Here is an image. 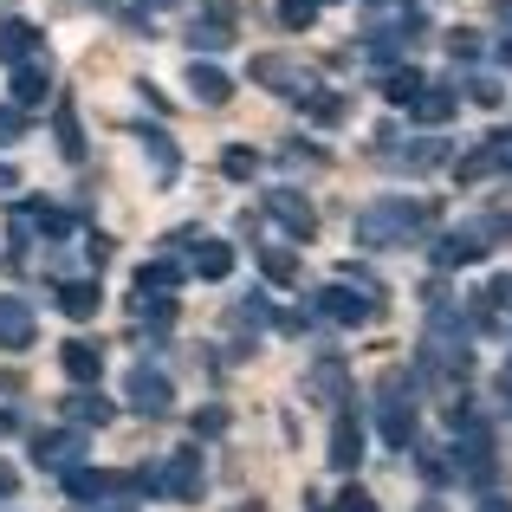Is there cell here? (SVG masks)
Masks as SVG:
<instances>
[{
	"instance_id": "6da1fadb",
	"label": "cell",
	"mask_w": 512,
	"mask_h": 512,
	"mask_svg": "<svg viewBox=\"0 0 512 512\" xmlns=\"http://www.w3.org/2000/svg\"><path fill=\"white\" fill-rule=\"evenodd\" d=\"M143 487H169L175 500H195L201 493V454H175L163 474H143Z\"/></svg>"
},
{
	"instance_id": "4fadbf2b",
	"label": "cell",
	"mask_w": 512,
	"mask_h": 512,
	"mask_svg": "<svg viewBox=\"0 0 512 512\" xmlns=\"http://www.w3.org/2000/svg\"><path fill=\"white\" fill-rule=\"evenodd\" d=\"M273 214L292 227V234H312V208H305L299 195H273Z\"/></svg>"
},
{
	"instance_id": "277c9868",
	"label": "cell",
	"mask_w": 512,
	"mask_h": 512,
	"mask_svg": "<svg viewBox=\"0 0 512 512\" xmlns=\"http://www.w3.org/2000/svg\"><path fill=\"white\" fill-rule=\"evenodd\" d=\"M409 221H415L409 208H376V214H363V221H357V234L363 240H389V234H402Z\"/></svg>"
},
{
	"instance_id": "7402d4cb",
	"label": "cell",
	"mask_w": 512,
	"mask_h": 512,
	"mask_svg": "<svg viewBox=\"0 0 512 512\" xmlns=\"http://www.w3.org/2000/svg\"><path fill=\"white\" fill-rule=\"evenodd\" d=\"M7 493H13V467H0V500H7Z\"/></svg>"
},
{
	"instance_id": "ac0fdd59",
	"label": "cell",
	"mask_w": 512,
	"mask_h": 512,
	"mask_svg": "<svg viewBox=\"0 0 512 512\" xmlns=\"http://www.w3.org/2000/svg\"><path fill=\"white\" fill-rule=\"evenodd\" d=\"M415 111H422V117H448L454 98H415Z\"/></svg>"
},
{
	"instance_id": "44dd1931",
	"label": "cell",
	"mask_w": 512,
	"mask_h": 512,
	"mask_svg": "<svg viewBox=\"0 0 512 512\" xmlns=\"http://www.w3.org/2000/svg\"><path fill=\"white\" fill-rule=\"evenodd\" d=\"M0 137H20V111H0Z\"/></svg>"
},
{
	"instance_id": "5b68a950",
	"label": "cell",
	"mask_w": 512,
	"mask_h": 512,
	"mask_svg": "<svg viewBox=\"0 0 512 512\" xmlns=\"http://www.w3.org/2000/svg\"><path fill=\"white\" fill-rule=\"evenodd\" d=\"M325 312L338 318V325H357V318H370L376 305H370V299H357L350 286H331V292H325Z\"/></svg>"
},
{
	"instance_id": "52a82bcc",
	"label": "cell",
	"mask_w": 512,
	"mask_h": 512,
	"mask_svg": "<svg viewBox=\"0 0 512 512\" xmlns=\"http://www.w3.org/2000/svg\"><path fill=\"white\" fill-rule=\"evenodd\" d=\"M46 91H52V72H46V65H20V72H13V98H20V104H39Z\"/></svg>"
},
{
	"instance_id": "5bb4252c",
	"label": "cell",
	"mask_w": 512,
	"mask_h": 512,
	"mask_svg": "<svg viewBox=\"0 0 512 512\" xmlns=\"http://www.w3.org/2000/svg\"><path fill=\"white\" fill-rule=\"evenodd\" d=\"M188 85H195L201 104H227V78L214 72V65H195V78H188Z\"/></svg>"
},
{
	"instance_id": "3957f363",
	"label": "cell",
	"mask_w": 512,
	"mask_h": 512,
	"mask_svg": "<svg viewBox=\"0 0 512 512\" xmlns=\"http://www.w3.org/2000/svg\"><path fill=\"white\" fill-rule=\"evenodd\" d=\"M130 402H137L143 415H163V409H169V376L137 370V376H130Z\"/></svg>"
},
{
	"instance_id": "603a6c76",
	"label": "cell",
	"mask_w": 512,
	"mask_h": 512,
	"mask_svg": "<svg viewBox=\"0 0 512 512\" xmlns=\"http://www.w3.org/2000/svg\"><path fill=\"white\" fill-rule=\"evenodd\" d=\"M13 182H20V175H13V169H7V163H0V188H13Z\"/></svg>"
},
{
	"instance_id": "30bf717a",
	"label": "cell",
	"mask_w": 512,
	"mask_h": 512,
	"mask_svg": "<svg viewBox=\"0 0 512 512\" xmlns=\"http://www.w3.org/2000/svg\"><path fill=\"white\" fill-rule=\"evenodd\" d=\"M78 461V435H39V467H72Z\"/></svg>"
},
{
	"instance_id": "2e32d148",
	"label": "cell",
	"mask_w": 512,
	"mask_h": 512,
	"mask_svg": "<svg viewBox=\"0 0 512 512\" xmlns=\"http://www.w3.org/2000/svg\"><path fill=\"white\" fill-rule=\"evenodd\" d=\"M331 512H370V493L350 487V493H338V506H331Z\"/></svg>"
},
{
	"instance_id": "7a4b0ae2",
	"label": "cell",
	"mask_w": 512,
	"mask_h": 512,
	"mask_svg": "<svg viewBox=\"0 0 512 512\" xmlns=\"http://www.w3.org/2000/svg\"><path fill=\"white\" fill-rule=\"evenodd\" d=\"M33 344V312L20 299H0V350H26Z\"/></svg>"
},
{
	"instance_id": "9a60e30c",
	"label": "cell",
	"mask_w": 512,
	"mask_h": 512,
	"mask_svg": "<svg viewBox=\"0 0 512 512\" xmlns=\"http://www.w3.org/2000/svg\"><path fill=\"white\" fill-rule=\"evenodd\" d=\"M72 415H78V422H104L111 402H104V396H72Z\"/></svg>"
},
{
	"instance_id": "ba28073f",
	"label": "cell",
	"mask_w": 512,
	"mask_h": 512,
	"mask_svg": "<svg viewBox=\"0 0 512 512\" xmlns=\"http://www.w3.org/2000/svg\"><path fill=\"white\" fill-rule=\"evenodd\" d=\"M59 312H65V318H91V312H98V286H85V279H72V286L59 292Z\"/></svg>"
},
{
	"instance_id": "7c38bea8",
	"label": "cell",
	"mask_w": 512,
	"mask_h": 512,
	"mask_svg": "<svg viewBox=\"0 0 512 512\" xmlns=\"http://www.w3.org/2000/svg\"><path fill=\"white\" fill-rule=\"evenodd\" d=\"M227 266H234V253H227L221 240H201V253H195V273H201V279H221Z\"/></svg>"
},
{
	"instance_id": "9c48e42d",
	"label": "cell",
	"mask_w": 512,
	"mask_h": 512,
	"mask_svg": "<svg viewBox=\"0 0 512 512\" xmlns=\"http://www.w3.org/2000/svg\"><path fill=\"white\" fill-rule=\"evenodd\" d=\"M65 370H72L78 383H91V376L104 370V350L98 344H65Z\"/></svg>"
},
{
	"instance_id": "8992f818",
	"label": "cell",
	"mask_w": 512,
	"mask_h": 512,
	"mask_svg": "<svg viewBox=\"0 0 512 512\" xmlns=\"http://www.w3.org/2000/svg\"><path fill=\"white\" fill-rule=\"evenodd\" d=\"M357 454H363V428L344 415V422L331 428V461H338V467H357Z\"/></svg>"
},
{
	"instance_id": "8fae6325",
	"label": "cell",
	"mask_w": 512,
	"mask_h": 512,
	"mask_svg": "<svg viewBox=\"0 0 512 512\" xmlns=\"http://www.w3.org/2000/svg\"><path fill=\"white\" fill-rule=\"evenodd\" d=\"M26 52H33V26L7 20V26H0V59H26Z\"/></svg>"
},
{
	"instance_id": "d6986e66",
	"label": "cell",
	"mask_w": 512,
	"mask_h": 512,
	"mask_svg": "<svg viewBox=\"0 0 512 512\" xmlns=\"http://www.w3.org/2000/svg\"><path fill=\"white\" fill-rule=\"evenodd\" d=\"M266 273H273V279H292V253H266Z\"/></svg>"
},
{
	"instance_id": "ffe728a7",
	"label": "cell",
	"mask_w": 512,
	"mask_h": 512,
	"mask_svg": "<svg viewBox=\"0 0 512 512\" xmlns=\"http://www.w3.org/2000/svg\"><path fill=\"white\" fill-rule=\"evenodd\" d=\"M227 175H253V156L247 150H227Z\"/></svg>"
},
{
	"instance_id": "e0dca14e",
	"label": "cell",
	"mask_w": 512,
	"mask_h": 512,
	"mask_svg": "<svg viewBox=\"0 0 512 512\" xmlns=\"http://www.w3.org/2000/svg\"><path fill=\"white\" fill-rule=\"evenodd\" d=\"M312 13H318V0H286V20H292V26H305Z\"/></svg>"
},
{
	"instance_id": "cb8c5ba5",
	"label": "cell",
	"mask_w": 512,
	"mask_h": 512,
	"mask_svg": "<svg viewBox=\"0 0 512 512\" xmlns=\"http://www.w3.org/2000/svg\"><path fill=\"white\" fill-rule=\"evenodd\" d=\"M0 435H7V415H0Z\"/></svg>"
}]
</instances>
